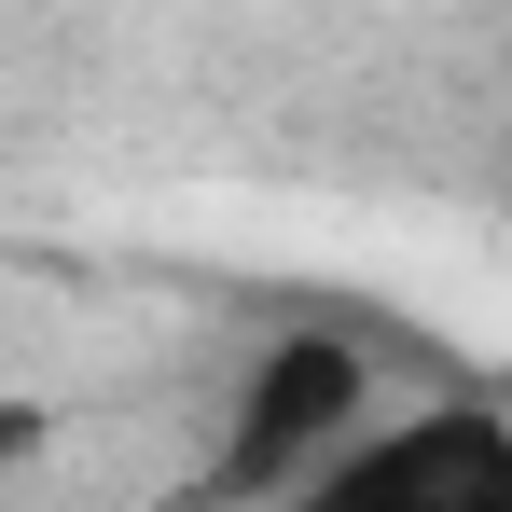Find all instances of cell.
Returning <instances> with one entry per match:
<instances>
[{"mask_svg":"<svg viewBox=\"0 0 512 512\" xmlns=\"http://www.w3.org/2000/svg\"><path fill=\"white\" fill-rule=\"evenodd\" d=\"M277 512H512V416L499 402H374Z\"/></svg>","mask_w":512,"mask_h":512,"instance_id":"cell-2","label":"cell"},{"mask_svg":"<svg viewBox=\"0 0 512 512\" xmlns=\"http://www.w3.org/2000/svg\"><path fill=\"white\" fill-rule=\"evenodd\" d=\"M360 416H374V346L346 333V319L263 333L250 374H236V416H222V443H208V499L222 512H277Z\"/></svg>","mask_w":512,"mask_h":512,"instance_id":"cell-1","label":"cell"}]
</instances>
